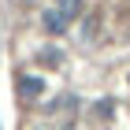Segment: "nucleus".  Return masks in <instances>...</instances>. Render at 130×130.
<instances>
[{
  "label": "nucleus",
  "instance_id": "1",
  "mask_svg": "<svg viewBox=\"0 0 130 130\" xmlns=\"http://www.w3.org/2000/svg\"><path fill=\"white\" fill-rule=\"evenodd\" d=\"M15 89H19L22 100H37V97H45V78L41 74H19Z\"/></svg>",
  "mask_w": 130,
  "mask_h": 130
},
{
  "label": "nucleus",
  "instance_id": "2",
  "mask_svg": "<svg viewBox=\"0 0 130 130\" xmlns=\"http://www.w3.org/2000/svg\"><path fill=\"white\" fill-rule=\"evenodd\" d=\"M41 26H45V34H52V37H60L63 30H67L71 22L60 15V8H48V11H41Z\"/></svg>",
  "mask_w": 130,
  "mask_h": 130
},
{
  "label": "nucleus",
  "instance_id": "3",
  "mask_svg": "<svg viewBox=\"0 0 130 130\" xmlns=\"http://www.w3.org/2000/svg\"><path fill=\"white\" fill-rule=\"evenodd\" d=\"M82 8H86V0H60V15H63L67 22H74V19H78V15H82Z\"/></svg>",
  "mask_w": 130,
  "mask_h": 130
},
{
  "label": "nucleus",
  "instance_id": "4",
  "mask_svg": "<svg viewBox=\"0 0 130 130\" xmlns=\"http://www.w3.org/2000/svg\"><path fill=\"white\" fill-rule=\"evenodd\" d=\"M37 60L45 63V67H60V63H63V56H60L56 48H41V52H37Z\"/></svg>",
  "mask_w": 130,
  "mask_h": 130
}]
</instances>
